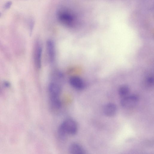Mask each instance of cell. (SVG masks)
<instances>
[{"label":"cell","instance_id":"10","mask_svg":"<svg viewBox=\"0 0 154 154\" xmlns=\"http://www.w3.org/2000/svg\"><path fill=\"white\" fill-rule=\"evenodd\" d=\"M49 104L52 109L58 110L61 106V103L59 97H49Z\"/></svg>","mask_w":154,"mask_h":154},{"label":"cell","instance_id":"12","mask_svg":"<svg viewBox=\"0 0 154 154\" xmlns=\"http://www.w3.org/2000/svg\"><path fill=\"white\" fill-rule=\"evenodd\" d=\"M12 4V2L11 1L7 2L5 5L4 8L5 9L9 8Z\"/></svg>","mask_w":154,"mask_h":154},{"label":"cell","instance_id":"7","mask_svg":"<svg viewBox=\"0 0 154 154\" xmlns=\"http://www.w3.org/2000/svg\"><path fill=\"white\" fill-rule=\"evenodd\" d=\"M46 48L48 59L51 62H53L55 58V49L54 42L51 40H47Z\"/></svg>","mask_w":154,"mask_h":154},{"label":"cell","instance_id":"14","mask_svg":"<svg viewBox=\"0 0 154 154\" xmlns=\"http://www.w3.org/2000/svg\"><path fill=\"white\" fill-rule=\"evenodd\" d=\"M1 13H0V16H1Z\"/></svg>","mask_w":154,"mask_h":154},{"label":"cell","instance_id":"11","mask_svg":"<svg viewBox=\"0 0 154 154\" xmlns=\"http://www.w3.org/2000/svg\"><path fill=\"white\" fill-rule=\"evenodd\" d=\"M129 91L128 88L127 87L124 86L119 89V94L120 96L125 97L128 94Z\"/></svg>","mask_w":154,"mask_h":154},{"label":"cell","instance_id":"5","mask_svg":"<svg viewBox=\"0 0 154 154\" xmlns=\"http://www.w3.org/2000/svg\"><path fill=\"white\" fill-rule=\"evenodd\" d=\"M61 91L60 86L57 83L53 82L49 84L48 87L49 97H59Z\"/></svg>","mask_w":154,"mask_h":154},{"label":"cell","instance_id":"4","mask_svg":"<svg viewBox=\"0 0 154 154\" xmlns=\"http://www.w3.org/2000/svg\"><path fill=\"white\" fill-rule=\"evenodd\" d=\"M138 98L136 95L126 96L121 101V104L124 108L129 109L135 107L138 103Z\"/></svg>","mask_w":154,"mask_h":154},{"label":"cell","instance_id":"13","mask_svg":"<svg viewBox=\"0 0 154 154\" xmlns=\"http://www.w3.org/2000/svg\"><path fill=\"white\" fill-rule=\"evenodd\" d=\"M34 23L32 20H31L29 22V28L30 31L31 32L34 26Z\"/></svg>","mask_w":154,"mask_h":154},{"label":"cell","instance_id":"1","mask_svg":"<svg viewBox=\"0 0 154 154\" xmlns=\"http://www.w3.org/2000/svg\"><path fill=\"white\" fill-rule=\"evenodd\" d=\"M57 16L61 23L69 27L74 26L78 20L76 14L71 9L67 8H63L58 10Z\"/></svg>","mask_w":154,"mask_h":154},{"label":"cell","instance_id":"8","mask_svg":"<svg viewBox=\"0 0 154 154\" xmlns=\"http://www.w3.org/2000/svg\"><path fill=\"white\" fill-rule=\"evenodd\" d=\"M69 151L71 154L86 153V151L84 148L79 144L76 143H74L70 145L69 148Z\"/></svg>","mask_w":154,"mask_h":154},{"label":"cell","instance_id":"3","mask_svg":"<svg viewBox=\"0 0 154 154\" xmlns=\"http://www.w3.org/2000/svg\"><path fill=\"white\" fill-rule=\"evenodd\" d=\"M42 49L40 43L37 42L35 45L34 51V60L35 67L38 69L41 68L42 65Z\"/></svg>","mask_w":154,"mask_h":154},{"label":"cell","instance_id":"2","mask_svg":"<svg viewBox=\"0 0 154 154\" xmlns=\"http://www.w3.org/2000/svg\"><path fill=\"white\" fill-rule=\"evenodd\" d=\"M78 125L73 119H66L61 123L58 130V137L61 140H64L68 134L74 135L77 132Z\"/></svg>","mask_w":154,"mask_h":154},{"label":"cell","instance_id":"6","mask_svg":"<svg viewBox=\"0 0 154 154\" xmlns=\"http://www.w3.org/2000/svg\"><path fill=\"white\" fill-rule=\"evenodd\" d=\"M69 82L72 87L78 90H82L85 87V84L83 80L77 76L71 77L69 79Z\"/></svg>","mask_w":154,"mask_h":154},{"label":"cell","instance_id":"9","mask_svg":"<svg viewBox=\"0 0 154 154\" xmlns=\"http://www.w3.org/2000/svg\"><path fill=\"white\" fill-rule=\"evenodd\" d=\"M117 111L116 106L113 103H108L105 105L103 108L104 114L107 116L111 117L114 116Z\"/></svg>","mask_w":154,"mask_h":154}]
</instances>
